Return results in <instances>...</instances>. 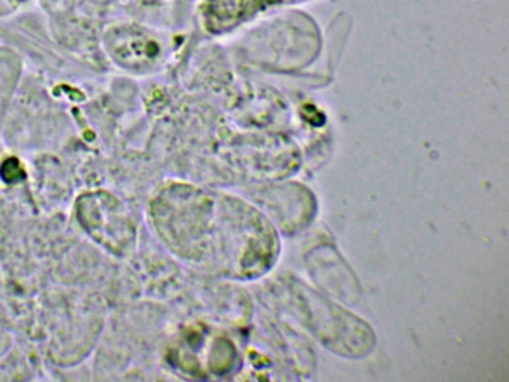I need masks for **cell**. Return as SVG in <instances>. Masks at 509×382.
<instances>
[{"instance_id": "6da1fadb", "label": "cell", "mask_w": 509, "mask_h": 382, "mask_svg": "<svg viewBox=\"0 0 509 382\" xmlns=\"http://www.w3.org/2000/svg\"><path fill=\"white\" fill-rule=\"evenodd\" d=\"M284 0H208L206 14L219 26H228Z\"/></svg>"}]
</instances>
